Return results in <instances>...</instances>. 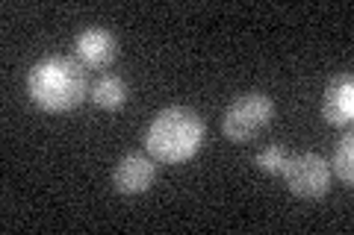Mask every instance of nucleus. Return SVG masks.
Returning a JSON list of instances; mask_svg holds the SVG:
<instances>
[{
  "label": "nucleus",
  "instance_id": "1",
  "mask_svg": "<svg viewBox=\"0 0 354 235\" xmlns=\"http://www.w3.org/2000/svg\"><path fill=\"white\" fill-rule=\"evenodd\" d=\"M88 68L74 56H44L27 74V94L48 115H65L88 100Z\"/></svg>",
  "mask_w": 354,
  "mask_h": 235
},
{
  "label": "nucleus",
  "instance_id": "2",
  "mask_svg": "<svg viewBox=\"0 0 354 235\" xmlns=\"http://www.w3.org/2000/svg\"><path fill=\"white\" fill-rule=\"evenodd\" d=\"M207 124L189 106H169L145 130V153L160 165H183L204 147Z\"/></svg>",
  "mask_w": 354,
  "mask_h": 235
},
{
  "label": "nucleus",
  "instance_id": "3",
  "mask_svg": "<svg viewBox=\"0 0 354 235\" xmlns=\"http://www.w3.org/2000/svg\"><path fill=\"white\" fill-rule=\"evenodd\" d=\"M272 118H274L272 97L263 92H245L227 103L225 118H221V132L234 144H248L272 124Z\"/></svg>",
  "mask_w": 354,
  "mask_h": 235
},
{
  "label": "nucleus",
  "instance_id": "4",
  "mask_svg": "<svg viewBox=\"0 0 354 235\" xmlns=\"http://www.w3.org/2000/svg\"><path fill=\"white\" fill-rule=\"evenodd\" d=\"M283 180L295 197L319 200V197H325L330 188V165L325 162L322 153H313V150L295 153V156H290V162L283 167Z\"/></svg>",
  "mask_w": 354,
  "mask_h": 235
},
{
  "label": "nucleus",
  "instance_id": "5",
  "mask_svg": "<svg viewBox=\"0 0 354 235\" xmlns=\"http://www.w3.org/2000/svg\"><path fill=\"white\" fill-rule=\"evenodd\" d=\"M157 159L148 153H127L121 156L115 171H113V188L118 194L133 197V194H145L157 180Z\"/></svg>",
  "mask_w": 354,
  "mask_h": 235
},
{
  "label": "nucleus",
  "instance_id": "6",
  "mask_svg": "<svg viewBox=\"0 0 354 235\" xmlns=\"http://www.w3.org/2000/svg\"><path fill=\"white\" fill-rule=\"evenodd\" d=\"M74 59L83 62L88 71H104L118 59V39L104 27H88L77 32Z\"/></svg>",
  "mask_w": 354,
  "mask_h": 235
},
{
  "label": "nucleus",
  "instance_id": "7",
  "mask_svg": "<svg viewBox=\"0 0 354 235\" xmlns=\"http://www.w3.org/2000/svg\"><path fill=\"white\" fill-rule=\"evenodd\" d=\"M322 112L325 124L330 127H348L354 121V76L351 74H337L330 76L328 85H325V94H322Z\"/></svg>",
  "mask_w": 354,
  "mask_h": 235
},
{
  "label": "nucleus",
  "instance_id": "8",
  "mask_svg": "<svg viewBox=\"0 0 354 235\" xmlns=\"http://www.w3.org/2000/svg\"><path fill=\"white\" fill-rule=\"evenodd\" d=\"M88 100H92L97 109H104V112H118V109L127 106L130 88L124 83V76H118V74H101L92 83V88H88Z\"/></svg>",
  "mask_w": 354,
  "mask_h": 235
},
{
  "label": "nucleus",
  "instance_id": "9",
  "mask_svg": "<svg viewBox=\"0 0 354 235\" xmlns=\"http://www.w3.org/2000/svg\"><path fill=\"white\" fill-rule=\"evenodd\" d=\"M328 165H330V176H337L339 183H346V185L354 183V136L351 132H346L337 141L334 156H330Z\"/></svg>",
  "mask_w": 354,
  "mask_h": 235
},
{
  "label": "nucleus",
  "instance_id": "10",
  "mask_svg": "<svg viewBox=\"0 0 354 235\" xmlns=\"http://www.w3.org/2000/svg\"><path fill=\"white\" fill-rule=\"evenodd\" d=\"M286 162H290V153H286V147H281V144H266V147H260L257 153H254V165H257L260 174H283Z\"/></svg>",
  "mask_w": 354,
  "mask_h": 235
}]
</instances>
